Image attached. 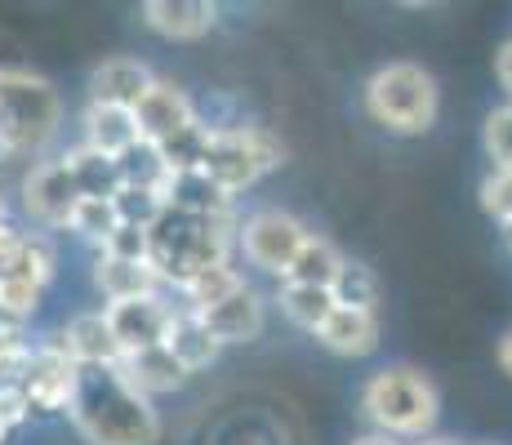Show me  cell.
I'll use <instances>...</instances> for the list:
<instances>
[{"mask_svg":"<svg viewBox=\"0 0 512 445\" xmlns=\"http://www.w3.org/2000/svg\"><path fill=\"white\" fill-rule=\"evenodd\" d=\"M72 428L85 445H156L161 419L152 410V397H143L121 365H90L81 370L72 410Z\"/></svg>","mask_w":512,"mask_h":445,"instance_id":"obj_1","label":"cell"},{"mask_svg":"<svg viewBox=\"0 0 512 445\" xmlns=\"http://www.w3.org/2000/svg\"><path fill=\"white\" fill-rule=\"evenodd\" d=\"M232 214H187V210H165L152 227V263L161 281H174L183 290L192 276L210 272V267L228 263L232 245Z\"/></svg>","mask_w":512,"mask_h":445,"instance_id":"obj_2","label":"cell"},{"mask_svg":"<svg viewBox=\"0 0 512 445\" xmlns=\"http://www.w3.org/2000/svg\"><path fill=\"white\" fill-rule=\"evenodd\" d=\"M361 410L383 437H423L437 423V392L419 370H379L361 392Z\"/></svg>","mask_w":512,"mask_h":445,"instance_id":"obj_3","label":"cell"},{"mask_svg":"<svg viewBox=\"0 0 512 445\" xmlns=\"http://www.w3.org/2000/svg\"><path fill=\"white\" fill-rule=\"evenodd\" d=\"M366 112L392 134H423L437 121V81L419 63H388L370 76Z\"/></svg>","mask_w":512,"mask_h":445,"instance_id":"obj_4","label":"cell"},{"mask_svg":"<svg viewBox=\"0 0 512 445\" xmlns=\"http://www.w3.org/2000/svg\"><path fill=\"white\" fill-rule=\"evenodd\" d=\"M58 94L45 76L23 67H0V125H5L14 152H41L58 130Z\"/></svg>","mask_w":512,"mask_h":445,"instance_id":"obj_5","label":"cell"},{"mask_svg":"<svg viewBox=\"0 0 512 445\" xmlns=\"http://www.w3.org/2000/svg\"><path fill=\"white\" fill-rule=\"evenodd\" d=\"M285 161V147L268 130H214L205 147L201 170L214 178L228 196L254 187L263 174H272Z\"/></svg>","mask_w":512,"mask_h":445,"instance_id":"obj_6","label":"cell"},{"mask_svg":"<svg viewBox=\"0 0 512 445\" xmlns=\"http://www.w3.org/2000/svg\"><path fill=\"white\" fill-rule=\"evenodd\" d=\"M308 241H312V232L285 210H259L241 223L245 259H250L254 267H263V272H277V276L290 272L294 259H299V250Z\"/></svg>","mask_w":512,"mask_h":445,"instance_id":"obj_7","label":"cell"},{"mask_svg":"<svg viewBox=\"0 0 512 445\" xmlns=\"http://www.w3.org/2000/svg\"><path fill=\"white\" fill-rule=\"evenodd\" d=\"M76 383H81V365L63 352V343H41L27 356L23 374H18V388L27 392L32 410H72V397H76Z\"/></svg>","mask_w":512,"mask_h":445,"instance_id":"obj_8","label":"cell"},{"mask_svg":"<svg viewBox=\"0 0 512 445\" xmlns=\"http://www.w3.org/2000/svg\"><path fill=\"white\" fill-rule=\"evenodd\" d=\"M23 205L36 223L49 227H67L72 210L81 205V187H76L67 161H41L23 183Z\"/></svg>","mask_w":512,"mask_h":445,"instance_id":"obj_9","label":"cell"},{"mask_svg":"<svg viewBox=\"0 0 512 445\" xmlns=\"http://www.w3.org/2000/svg\"><path fill=\"white\" fill-rule=\"evenodd\" d=\"M174 308H165L161 299H134V303H107V321H112V334L121 343L125 356L152 352L165 343V330H170Z\"/></svg>","mask_w":512,"mask_h":445,"instance_id":"obj_10","label":"cell"},{"mask_svg":"<svg viewBox=\"0 0 512 445\" xmlns=\"http://www.w3.org/2000/svg\"><path fill=\"white\" fill-rule=\"evenodd\" d=\"M139 112V130L147 143H170V138H179L183 130H192L196 125V107H192V98L183 94L179 85H170V81H156L152 89L143 94V103L134 107Z\"/></svg>","mask_w":512,"mask_h":445,"instance_id":"obj_11","label":"cell"},{"mask_svg":"<svg viewBox=\"0 0 512 445\" xmlns=\"http://www.w3.org/2000/svg\"><path fill=\"white\" fill-rule=\"evenodd\" d=\"M58 343H63V352L72 356L81 370H90V365H121L125 361V352H121V343H116L107 312H85V316H76V321H67V330L58 334Z\"/></svg>","mask_w":512,"mask_h":445,"instance_id":"obj_12","label":"cell"},{"mask_svg":"<svg viewBox=\"0 0 512 445\" xmlns=\"http://www.w3.org/2000/svg\"><path fill=\"white\" fill-rule=\"evenodd\" d=\"M85 143L94 152L112 156L121 161L125 152L143 143V130H139V112L134 107H112V103H90L85 107Z\"/></svg>","mask_w":512,"mask_h":445,"instance_id":"obj_13","label":"cell"},{"mask_svg":"<svg viewBox=\"0 0 512 445\" xmlns=\"http://www.w3.org/2000/svg\"><path fill=\"white\" fill-rule=\"evenodd\" d=\"M161 348L170 352L187 374H196V370H205V365L219 361L223 343L214 339V330L205 325V316H201V312L179 308V312L170 316V330H165V343H161Z\"/></svg>","mask_w":512,"mask_h":445,"instance_id":"obj_14","label":"cell"},{"mask_svg":"<svg viewBox=\"0 0 512 445\" xmlns=\"http://www.w3.org/2000/svg\"><path fill=\"white\" fill-rule=\"evenodd\" d=\"M156 85L139 58H107L90 76V103H112V107H139L143 94Z\"/></svg>","mask_w":512,"mask_h":445,"instance_id":"obj_15","label":"cell"},{"mask_svg":"<svg viewBox=\"0 0 512 445\" xmlns=\"http://www.w3.org/2000/svg\"><path fill=\"white\" fill-rule=\"evenodd\" d=\"M214 18L219 9L205 0H147L143 5V23L165 41H196L214 27Z\"/></svg>","mask_w":512,"mask_h":445,"instance_id":"obj_16","label":"cell"},{"mask_svg":"<svg viewBox=\"0 0 512 445\" xmlns=\"http://www.w3.org/2000/svg\"><path fill=\"white\" fill-rule=\"evenodd\" d=\"M94 285L103 290L107 303H134V299H156V276L152 263H134V259H116V254H98L94 263Z\"/></svg>","mask_w":512,"mask_h":445,"instance_id":"obj_17","label":"cell"},{"mask_svg":"<svg viewBox=\"0 0 512 445\" xmlns=\"http://www.w3.org/2000/svg\"><path fill=\"white\" fill-rule=\"evenodd\" d=\"M63 161H67V170H72L76 187H81V201H116V196H121V187H125L121 161H112V156L94 152L90 143L72 147Z\"/></svg>","mask_w":512,"mask_h":445,"instance_id":"obj_18","label":"cell"},{"mask_svg":"<svg viewBox=\"0 0 512 445\" xmlns=\"http://www.w3.org/2000/svg\"><path fill=\"white\" fill-rule=\"evenodd\" d=\"M321 348L339 356H370L379 348V316L366 308H334V316L321 325Z\"/></svg>","mask_w":512,"mask_h":445,"instance_id":"obj_19","label":"cell"},{"mask_svg":"<svg viewBox=\"0 0 512 445\" xmlns=\"http://www.w3.org/2000/svg\"><path fill=\"white\" fill-rule=\"evenodd\" d=\"M205 316V325L214 330V339L219 343H250V339H259L263 334V299L245 285L241 294H232L228 303H219L214 312H201Z\"/></svg>","mask_w":512,"mask_h":445,"instance_id":"obj_20","label":"cell"},{"mask_svg":"<svg viewBox=\"0 0 512 445\" xmlns=\"http://www.w3.org/2000/svg\"><path fill=\"white\" fill-rule=\"evenodd\" d=\"M165 201H170L174 210H187V214H232V196L205 170L174 174L170 187H165Z\"/></svg>","mask_w":512,"mask_h":445,"instance_id":"obj_21","label":"cell"},{"mask_svg":"<svg viewBox=\"0 0 512 445\" xmlns=\"http://www.w3.org/2000/svg\"><path fill=\"white\" fill-rule=\"evenodd\" d=\"M121 370L130 374V383L143 392V397H156V392H174L183 388L187 370L174 361L165 348H152V352H139V356H125Z\"/></svg>","mask_w":512,"mask_h":445,"instance_id":"obj_22","label":"cell"},{"mask_svg":"<svg viewBox=\"0 0 512 445\" xmlns=\"http://www.w3.org/2000/svg\"><path fill=\"white\" fill-rule=\"evenodd\" d=\"M343 263H348V259H343V254L334 250L330 241L312 236V241L299 250L294 267L285 272V285H317V290H334V281H339Z\"/></svg>","mask_w":512,"mask_h":445,"instance_id":"obj_23","label":"cell"},{"mask_svg":"<svg viewBox=\"0 0 512 445\" xmlns=\"http://www.w3.org/2000/svg\"><path fill=\"white\" fill-rule=\"evenodd\" d=\"M334 308H339L334 290H317V285H285L281 290V312L308 334H321V325L334 316Z\"/></svg>","mask_w":512,"mask_h":445,"instance_id":"obj_24","label":"cell"},{"mask_svg":"<svg viewBox=\"0 0 512 445\" xmlns=\"http://www.w3.org/2000/svg\"><path fill=\"white\" fill-rule=\"evenodd\" d=\"M241 290H245V276L236 272L232 263L210 267V272L192 276V281L183 285V294H187V308H192V312H214V308H219V303H228L232 294H241Z\"/></svg>","mask_w":512,"mask_h":445,"instance_id":"obj_25","label":"cell"},{"mask_svg":"<svg viewBox=\"0 0 512 445\" xmlns=\"http://www.w3.org/2000/svg\"><path fill=\"white\" fill-rule=\"evenodd\" d=\"M67 232H76L81 241L107 250V241L121 232V210H116V201H81L72 210V219H67Z\"/></svg>","mask_w":512,"mask_h":445,"instance_id":"obj_26","label":"cell"},{"mask_svg":"<svg viewBox=\"0 0 512 445\" xmlns=\"http://www.w3.org/2000/svg\"><path fill=\"white\" fill-rule=\"evenodd\" d=\"M0 276H9V281H27V285H36V290H45V285L54 281V245H49L45 236H23L14 263H9Z\"/></svg>","mask_w":512,"mask_h":445,"instance_id":"obj_27","label":"cell"},{"mask_svg":"<svg viewBox=\"0 0 512 445\" xmlns=\"http://www.w3.org/2000/svg\"><path fill=\"white\" fill-rule=\"evenodd\" d=\"M121 174H125V187H147V192H161V196L174 178L170 165H165L161 152H156V143H147V138L134 147V152L121 156Z\"/></svg>","mask_w":512,"mask_h":445,"instance_id":"obj_28","label":"cell"},{"mask_svg":"<svg viewBox=\"0 0 512 445\" xmlns=\"http://www.w3.org/2000/svg\"><path fill=\"white\" fill-rule=\"evenodd\" d=\"M334 299H339V308H366L374 312V299H379V281H374V272L366 263H343L339 281H334Z\"/></svg>","mask_w":512,"mask_h":445,"instance_id":"obj_29","label":"cell"},{"mask_svg":"<svg viewBox=\"0 0 512 445\" xmlns=\"http://www.w3.org/2000/svg\"><path fill=\"white\" fill-rule=\"evenodd\" d=\"M116 210H121V223L147 227V232H152L156 219L170 210V201H165L161 192H147V187H121V196H116Z\"/></svg>","mask_w":512,"mask_h":445,"instance_id":"obj_30","label":"cell"},{"mask_svg":"<svg viewBox=\"0 0 512 445\" xmlns=\"http://www.w3.org/2000/svg\"><path fill=\"white\" fill-rule=\"evenodd\" d=\"M486 152H490V161H495V170L512 174V107H504V112H490V121H486Z\"/></svg>","mask_w":512,"mask_h":445,"instance_id":"obj_31","label":"cell"},{"mask_svg":"<svg viewBox=\"0 0 512 445\" xmlns=\"http://www.w3.org/2000/svg\"><path fill=\"white\" fill-rule=\"evenodd\" d=\"M103 254H116V259H134V263H147L152 259V232L147 227H130V223H121V232L107 241V250Z\"/></svg>","mask_w":512,"mask_h":445,"instance_id":"obj_32","label":"cell"},{"mask_svg":"<svg viewBox=\"0 0 512 445\" xmlns=\"http://www.w3.org/2000/svg\"><path fill=\"white\" fill-rule=\"evenodd\" d=\"M32 414V401H27V392L18 388V383H0V423H5L9 432L18 428V423Z\"/></svg>","mask_w":512,"mask_h":445,"instance_id":"obj_33","label":"cell"},{"mask_svg":"<svg viewBox=\"0 0 512 445\" xmlns=\"http://www.w3.org/2000/svg\"><path fill=\"white\" fill-rule=\"evenodd\" d=\"M23 236H27V232H14L9 223H0V272L14 263V254H18V245H23Z\"/></svg>","mask_w":512,"mask_h":445,"instance_id":"obj_34","label":"cell"},{"mask_svg":"<svg viewBox=\"0 0 512 445\" xmlns=\"http://www.w3.org/2000/svg\"><path fill=\"white\" fill-rule=\"evenodd\" d=\"M499 81H504V89H508V94H512V41L504 45V49H499Z\"/></svg>","mask_w":512,"mask_h":445,"instance_id":"obj_35","label":"cell"},{"mask_svg":"<svg viewBox=\"0 0 512 445\" xmlns=\"http://www.w3.org/2000/svg\"><path fill=\"white\" fill-rule=\"evenodd\" d=\"M495 361H499V370H504L508 379H512V330L504 334V339H499V348H495Z\"/></svg>","mask_w":512,"mask_h":445,"instance_id":"obj_36","label":"cell"},{"mask_svg":"<svg viewBox=\"0 0 512 445\" xmlns=\"http://www.w3.org/2000/svg\"><path fill=\"white\" fill-rule=\"evenodd\" d=\"M5 156H14V143H9V134H5V125H0V161Z\"/></svg>","mask_w":512,"mask_h":445,"instance_id":"obj_37","label":"cell"},{"mask_svg":"<svg viewBox=\"0 0 512 445\" xmlns=\"http://www.w3.org/2000/svg\"><path fill=\"white\" fill-rule=\"evenodd\" d=\"M352 445H397L392 437H361V441H352Z\"/></svg>","mask_w":512,"mask_h":445,"instance_id":"obj_38","label":"cell"},{"mask_svg":"<svg viewBox=\"0 0 512 445\" xmlns=\"http://www.w3.org/2000/svg\"><path fill=\"white\" fill-rule=\"evenodd\" d=\"M0 223H5V201H0Z\"/></svg>","mask_w":512,"mask_h":445,"instance_id":"obj_39","label":"cell"}]
</instances>
